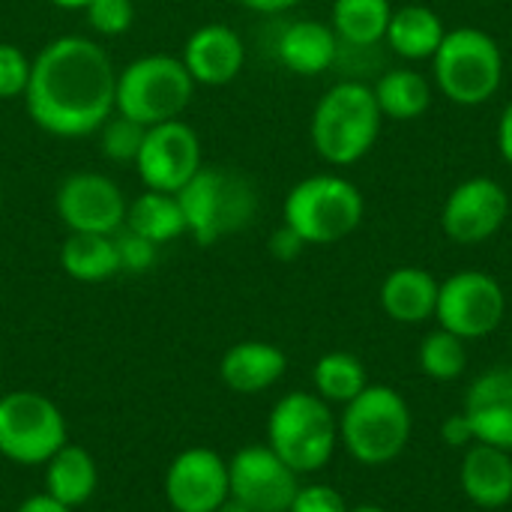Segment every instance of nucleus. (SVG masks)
<instances>
[{
  "label": "nucleus",
  "instance_id": "nucleus-30",
  "mask_svg": "<svg viewBox=\"0 0 512 512\" xmlns=\"http://www.w3.org/2000/svg\"><path fill=\"white\" fill-rule=\"evenodd\" d=\"M144 132L147 126L123 117V114H111L102 126H99V147L105 153V159L111 162H126L132 165L138 150H141V141H144Z\"/></svg>",
  "mask_w": 512,
  "mask_h": 512
},
{
  "label": "nucleus",
  "instance_id": "nucleus-35",
  "mask_svg": "<svg viewBox=\"0 0 512 512\" xmlns=\"http://www.w3.org/2000/svg\"><path fill=\"white\" fill-rule=\"evenodd\" d=\"M267 249H270V255L276 258V261H297L300 255H303V249H306V243L300 240V234L297 231H291L285 222L270 234V240H267Z\"/></svg>",
  "mask_w": 512,
  "mask_h": 512
},
{
  "label": "nucleus",
  "instance_id": "nucleus-2",
  "mask_svg": "<svg viewBox=\"0 0 512 512\" xmlns=\"http://www.w3.org/2000/svg\"><path fill=\"white\" fill-rule=\"evenodd\" d=\"M384 117L375 102L372 84L360 78L336 81L312 108L309 141L318 159L333 168H351L363 162L381 135Z\"/></svg>",
  "mask_w": 512,
  "mask_h": 512
},
{
  "label": "nucleus",
  "instance_id": "nucleus-29",
  "mask_svg": "<svg viewBox=\"0 0 512 512\" xmlns=\"http://www.w3.org/2000/svg\"><path fill=\"white\" fill-rule=\"evenodd\" d=\"M417 363L429 381H438V384L459 381L468 372V342L438 327L423 336L417 348Z\"/></svg>",
  "mask_w": 512,
  "mask_h": 512
},
{
  "label": "nucleus",
  "instance_id": "nucleus-24",
  "mask_svg": "<svg viewBox=\"0 0 512 512\" xmlns=\"http://www.w3.org/2000/svg\"><path fill=\"white\" fill-rule=\"evenodd\" d=\"M372 93L384 120L411 123L429 111L435 99V84L414 66H393L375 78Z\"/></svg>",
  "mask_w": 512,
  "mask_h": 512
},
{
  "label": "nucleus",
  "instance_id": "nucleus-40",
  "mask_svg": "<svg viewBox=\"0 0 512 512\" xmlns=\"http://www.w3.org/2000/svg\"><path fill=\"white\" fill-rule=\"evenodd\" d=\"M48 3H54V6H60V9H84L90 0H48Z\"/></svg>",
  "mask_w": 512,
  "mask_h": 512
},
{
  "label": "nucleus",
  "instance_id": "nucleus-31",
  "mask_svg": "<svg viewBox=\"0 0 512 512\" xmlns=\"http://www.w3.org/2000/svg\"><path fill=\"white\" fill-rule=\"evenodd\" d=\"M81 12L96 36H123L135 24L132 0H90Z\"/></svg>",
  "mask_w": 512,
  "mask_h": 512
},
{
  "label": "nucleus",
  "instance_id": "nucleus-1",
  "mask_svg": "<svg viewBox=\"0 0 512 512\" xmlns=\"http://www.w3.org/2000/svg\"><path fill=\"white\" fill-rule=\"evenodd\" d=\"M117 66L90 36H57L33 57L24 105L54 138H87L114 114Z\"/></svg>",
  "mask_w": 512,
  "mask_h": 512
},
{
  "label": "nucleus",
  "instance_id": "nucleus-33",
  "mask_svg": "<svg viewBox=\"0 0 512 512\" xmlns=\"http://www.w3.org/2000/svg\"><path fill=\"white\" fill-rule=\"evenodd\" d=\"M114 246H117V258H120V273H147L156 267L159 261V249L156 243H150L147 237L129 231L126 225L114 234Z\"/></svg>",
  "mask_w": 512,
  "mask_h": 512
},
{
  "label": "nucleus",
  "instance_id": "nucleus-28",
  "mask_svg": "<svg viewBox=\"0 0 512 512\" xmlns=\"http://www.w3.org/2000/svg\"><path fill=\"white\" fill-rule=\"evenodd\" d=\"M312 384L327 405H348L354 396H360L369 387V375L360 357L348 351H330L318 357L312 369Z\"/></svg>",
  "mask_w": 512,
  "mask_h": 512
},
{
  "label": "nucleus",
  "instance_id": "nucleus-9",
  "mask_svg": "<svg viewBox=\"0 0 512 512\" xmlns=\"http://www.w3.org/2000/svg\"><path fill=\"white\" fill-rule=\"evenodd\" d=\"M63 444H69V426L48 396L36 390L0 396V456L6 462L42 468Z\"/></svg>",
  "mask_w": 512,
  "mask_h": 512
},
{
  "label": "nucleus",
  "instance_id": "nucleus-15",
  "mask_svg": "<svg viewBox=\"0 0 512 512\" xmlns=\"http://www.w3.org/2000/svg\"><path fill=\"white\" fill-rule=\"evenodd\" d=\"M231 498L228 459L210 447L177 453L165 471V501L174 512H216Z\"/></svg>",
  "mask_w": 512,
  "mask_h": 512
},
{
  "label": "nucleus",
  "instance_id": "nucleus-8",
  "mask_svg": "<svg viewBox=\"0 0 512 512\" xmlns=\"http://www.w3.org/2000/svg\"><path fill=\"white\" fill-rule=\"evenodd\" d=\"M195 87L198 84L192 81L180 57L144 54L117 69L114 111L141 126L177 120L192 105Z\"/></svg>",
  "mask_w": 512,
  "mask_h": 512
},
{
  "label": "nucleus",
  "instance_id": "nucleus-42",
  "mask_svg": "<svg viewBox=\"0 0 512 512\" xmlns=\"http://www.w3.org/2000/svg\"><path fill=\"white\" fill-rule=\"evenodd\" d=\"M348 512H390V510H384V507H378V504H357V507H348Z\"/></svg>",
  "mask_w": 512,
  "mask_h": 512
},
{
  "label": "nucleus",
  "instance_id": "nucleus-38",
  "mask_svg": "<svg viewBox=\"0 0 512 512\" xmlns=\"http://www.w3.org/2000/svg\"><path fill=\"white\" fill-rule=\"evenodd\" d=\"M15 512H75L69 510V507H63L60 501H54L51 495H45V492H39V495H30V498H24Z\"/></svg>",
  "mask_w": 512,
  "mask_h": 512
},
{
  "label": "nucleus",
  "instance_id": "nucleus-26",
  "mask_svg": "<svg viewBox=\"0 0 512 512\" xmlns=\"http://www.w3.org/2000/svg\"><path fill=\"white\" fill-rule=\"evenodd\" d=\"M390 15V0H333L330 27L345 48H375L384 42Z\"/></svg>",
  "mask_w": 512,
  "mask_h": 512
},
{
  "label": "nucleus",
  "instance_id": "nucleus-3",
  "mask_svg": "<svg viewBox=\"0 0 512 512\" xmlns=\"http://www.w3.org/2000/svg\"><path fill=\"white\" fill-rule=\"evenodd\" d=\"M414 432V414L405 396L390 384H369L360 396L342 405L339 447L366 468H384L396 462Z\"/></svg>",
  "mask_w": 512,
  "mask_h": 512
},
{
  "label": "nucleus",
  "instance_id": "nucleus-6",
  "mask_svg": "<svg viewBox=\"0 0 512 512\" xmlns=\"http://www.w3.org/2000/svg\"><path fill=\"white\" fill-rule=\"evenodd\" d=\"M267 447L297 477L324 471L339 447V417L333 405L306 390L282 396L267 417Z\"/></svg>",
  "mask_w": 512,
  "mask_h": 512
},
{
  "label": "nucleus",
  "instance_id": "nucleus-39",
  "mask_svg": "<svg viewBox=\"0 0 512 512\" xmlns=\"http://www.w3.org/2000/svg\"><path fill=\"white\" fill-rule=\"evenodd\" d=\"M237 3L252 9V12H261V15H282V12L300 6L303 0H237Z\"/></svg>",
  "mask_w": 512,
  "mask_h": 512
},
{
  "label": "nucleus",
  "instance_id": "nucleus-27",
  "mask_svg": "<svg viewBox=\"0 0 512 512\" xmlns=\"http://www.w3.org/2000/svg\"><path fill=\"white\" fill-rule=\"evenodd\" d=\"M126 228L147 237L156 246H165V243H174L186 234V216H183L177 195L147 189L129 201Z\"/></svg>",
  "mask_w": 512,
  "mask_h": 512
},
{
  "label": "nucleus",
  "instance_id": "nucleus-19",
  "mask_svg": "<svg viewBox=\"0 0 512 512\" xmlns=\"http://www.w3.org/2000/svg\"><path fill=\"white\" fill-rule=\"evenodd\" d=\"M339 51L342 42L336 30L330 27V21L318 18L291 21L276 39V60L300 78H315L333 69L339 63Z\"/></svg>",
  "mask_w": 512,
  "mask_h": 512
},
{
  "label": "nucleus",
  "instance_id": "nucleus-18",
  "mask_svg": "<svg viewBox=\"0 0 512 512\" xmlns=\"http://www.w3.org/2000/svg\"><path fill=\"white\" fill-rule=\"evenodd\" d=\"M459 489L477 510L498 512L512 504V453L492 444H471L459 465Z\"/></svg>",
  "mask_w": 512,
  "mask_h": 512
},
{
  "label": "nucleus",
  "instance_id": "nucleus-34",
  "mask_svg": "<svg viewBox=\"0 0 512 512\" xmlns=\"http://www.w3.org/2000/svg\"><path fill=\"white\" fill-rule=\"evenodd\" d=\"M288 512H348L345 498L327 486V483H309V486H300Z\"/></svg>",
  "mask_w": 512,
  "mask_h": 512
},
{
  "label": "nucleus",
  "instance_id": "nucleus-5",
  "mask_svg": "<svg viewBox=\"0 0 512 512\" xmlns=\"http://www.w3.org/2000/svg\"><path fill=\"white\" fill-rule=\"evenodd\" d=\"M366 216L360 186L342 174L324 171L294 183L282 201V222L306 246H333L348 240Z\"/></svg>",
  "mask_w": 512,
  "mask_h": 512
},
{
  "label": "nucleus",
  "instance_id": "nucleus-10",
  "mask_svg": "<svg viewBox=\"0 0 512 512\" xmlns=\"http://www.w3.org/2000/svg\"><path fill=\"white\" fill-rule=\"evenodd\" d=\"M507 315V294L486 270H459L438 285L435 321L465 342L492 336Z\"/></svg>",
  "mask_w": 512,
  "mask_h": 512
},
{
  "label": "nucleus",
  "instance_id": "nucleus-37",
  "mask_svg": "<svg viewBox=\"0 0 512 512\" xmlns=\"http://www.w3.org/2000/svg\"><path fill=\"white\" fill-rule=\"evenodd\" d=\"M495 141H498V153L501 159L512 168V99L504 105L501 117H498V129H495Z\"/></svg>",
  "mask_w": 512,
  "mask_h": 512
},
{
  "label": "nucleus",
  "instance_id": "nucleus-7",
  "mask_svg": "<svg viewBox=\"0 0 512 512\" xmlns=\"http://www.w3.org/2000/svg\"><path fill=\"white\" fill-rule=\"evenodd\" d=\"M186 216V234L198 246H216L252 225L258 195L249 177L231 168L201 165V171L177 192Z\"/></svg>",
  "mask_w": 512,
  "mask_h": 512
},
{
  "label": "nucleus",
  "instance_id": "nucleus-45",
  "mask_svg": "<svg viewBox=\"0 0 512 512\" xmlns=\"http://www.w3.org/2000/svg\"><path fill=\"white\" fill-rule=\"evenodd\" d=\"M498 512H510V510H498Z\"/></svg>",
  "mask_w": 512,
  "mask_h": 512
},
{
  "label": "nucleus",
  "instance_id": "nucleus-23",
  "mask_svg": "<svg viewBox=\"0 0 512 512\" xmlns=\"http://www.w3.org/2000/svg\"><path fill=\"white\" fill-rule=\"evenodd\" d=\"M45 495L69 510L84 507L99 486V465L93 453L81 444H63L45 465Z\"/></svg>",
  "mask_w": 512,
  "mask_h": 512
},
{
  "label": "nucleus",
  "instance_id": "nucleus-36",
  "mask_svg": "<svg viewBox=\"0 0 512 512\" xmlns=\"http://www.w3.org/2000/svg\"><path fill=\"white\" fill-rule=\"evenodd\" d=\"M441 438H444V444H450L453 450H468L471 444H477L474 429H471V420L465 417V411H456V414H450V417L441 423Z\"/></svg>",
  "mask_w": 512,
  "mask_h": 512
},
{
  "label": "nucleus",
  "instance_id": "nucleus-14",
  "mask_svg": "<svg viewBox=\"0 0 512 512\" xmlns=\"http://www.w3.org/2000/svg\"><path fill=\"white\" fill-rule=\"evenodd\" d=\"M228 489L252 512H288L300 477L267 444H249L228 459Z\"/></svg>",
  "mask_w": 512,
  "mask_h": 512
},
{
  "label": "nucleus",
  "instance_id": "nucleus-12",
  "mask_svg": "<svg viewBox=\"0 0 512 512\" xmlns=\"http://www.w3.org/2000/svg\"><path fill=\"white\" fill-rule=\"evenodd\" d=\"M54 210L66 234H117L126 225L129 201L111 177L75 171L57 186Z\"/></svg>",
  "mask_w": 512,
  "mask_h": 512
},
{
  "label": "nucleus",
  "instance_id": "nucleus-25",
  "mask_svg": "<svg viewBox=\"0 0 512 512\" xmlns=\"http://www.w3.org/2000/svg\"><path fill=\"white\" fill-rule=\"evenodd\" d=\"M60 270L84 285L114 279L120 273L114 234H66L60 246Z\"/></svg>",
  "mask_w": 512,
  "mask_h": 512
},
{
  "label": "nucleus",
  "instance_id": "nucleus-43",
  "mask_svg": "<svg viewBox=\"0 0 512 512\" xmlns=\"http://www.w3.org/2000/svg\"><path fill=\"white\" fill-rule=\"evenodd\" d=\"M0 204H3V186H0Z\"/></svg>",
  "mask_w": 512,
  "mask_h": 512
},
{
  "label": "nucleus",
  "instance_id": "nucleus-4",
  "mask_svg": "<svg viewBox=\"0 0 512 512\" xmlns=\"http://www.w3.org/2000/svg\"><path fill=\"white\" fill-rule=\"evenodd\" d=\"M429 63L435 90L459 108L492 102L504 84V51L489 30L474 24L447 27V36Z\"/></svg>",
  "mask_w": 512,
  "mask_h": 512
},
{
  "label": "nucleus",
  "instance_id": "nucleus-17",
  "mask_svg": "<svg viewBox=\"0 0 512 512\" xmlns=\"http://www.w3.org/2000/svg\"><path fill=\"white\" fill-rule=\"evenodd\" d=\"M471 420L474 438L512 453V366H498L483 372L462 405Z\"/></svg>",
  "mask_w": 512,
  "mask_h": 512
},
{
  "label": "nucleus",
  "instance_id": "nucleus-11",
  "mask_svg": "<svg viewBox=\"0 0 512 512\" xmlns=\"http://www.w3.org/2000/svg\"><path fill=\"white\" fill-rule=\"evenodd\" d=\"M201 165V138L183 117L147 126L141 150L132 162L144 189L171 195H177L201 171Z\"/></svg>",
  "mask_w": 512,
  "mask_h": 512
},
{
  "label": "nucleus",
  "instance_id": "nucleus-22",
  "mask_svg": "<svg viewBox=\"0 0 512 512\" xmlns=\"http://www.w3.org/2000/svg\"><path fill=\"white\" fill-rule=\"evenodd\" d=\"M444 36H447V24L432 6L405 3V6H393L384 42L396 57L408 63H423L435 57Z\"/></svg>",
  "mask_w": 512,
  "mask_h": 512
},
{
  "label": "nucleus",
  "instance_id": "nucleus-13",
  "mask_svg": "<svg viewBox=\"0 0 512 512\" xmlns=\"http://www.w3.org/2000/svg\"><path fill=\"white\" fill-rule=\"evenodd\" d=\"M510 216V192L495 177H468L450 189L441 207V231L456 246L489 243Z\"/></svg>",
  "mask_w": 512,
  "mask_h": 512
},
{
  "label": "nucleus",
  "instance_id": "nucleus-16",
  "mask_svg": "<svg viewBox=\"0 0 512 512\" xmlns=\"http://www.w3.org/2000/svg\"><path fill=\"white\" fill-rule=\"evenodd\" d=\"M180 60L195 84L204 87H225L231 84L246 66V42L231 24H201L183 42Z\"/></svg>",
  "mask_w": 512,
  "mask_h": 512
},
{
  "label": "nucleus",
  "instance_id": "nucleus-41",
  "mask_svg": "<svg viewBox=\"0 0 512 512\" xmlns=\"http://www.w3.org/2000/svg\"><path fill=\"white\" fill-rule=\"evenodd\" d=\"M216 512H252V510H249V507H243L240 501L228 498V501H225V504H222V507H219V510H216Z\"/></svg>",
  "mask_w": 512,
  "mask_h": 512
},
{
  "label": "nucleus",
  "instance_id": "nucleus-32",
  "mask_svg": "<svg viewBox=\"0 0 512 512\" xmlns=\"http://www.w3.org/2000/svg\"><path fill=\"white\" fill-rule=\"evenodd\" d=\"M33 57L24 54L15 42H0V99H21L30 81Z\"/></svg>",
  "mask_w": 512,
  "mask_h": 512
},
{
  "label": "nucleus",
  "instance_id": "nucleus-21",
  "mask_svg": "<svg viewBox=\"0 0 512 512\" xmlns=\"http://www.w3.org/2000/svg\"><path fill=\"white\" fill-rule=\"evenodd\" d=\"M438 285L441 282L429 270L405 264V267H396L384 276V282L378 288V303L390 321L414 327V324L435 318Z\"/></svg>",
  "mask_w": 512,
  "mask_h": 512
},
{
  "label": "nucleus",
  "instance_id": "nucleus-44",
  "mask_svg": "<svg viewBox=\"0 0 512 512\" xmlns=\"http://www.w3.org/2000/svg\"><path fill=\"white\" fill-rule=\"evenodd\" d=\"M510 351H512V339H510Z\"/></svg>",
  "mask_w": 512,
  "mask_h": 512
},
{
  "label": "nucleus",
  "instance_id": "nucleus-20",
  "mask_svg": "<svg viewBox=\"0 0 512 512\" xmlns=\"http://www.w3.org/2000/svg\"><path fill=\"white\" fill-rule=\"evenodd\" d=\"M288 372V357L279 345L264 339H243L219 360L222 384L237 396H258L276 387Z\"/></svg>",
  "mask_w": 512,
  "mask_h": 512
}]
</instances>
